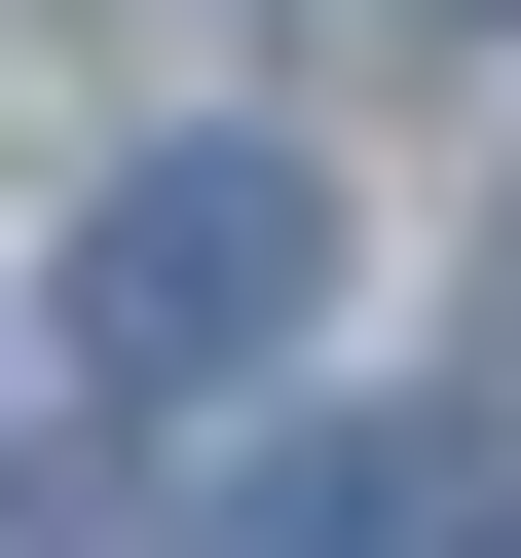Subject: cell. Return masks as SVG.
Wrapping results in <instances>:
<instances>
[{
  "label": "cell",
  "instance_id": "cell-1",
  "mask_svg": "<svg viewBox=\"0 0 521 558\" xmlns=\"http://www.w3.org/2000/svg\"><path fill=\"white\" fill-rule=\"evenodd\" d=\"M299 299H336V186L260 149V112L112 149V223H75V336H112V410H223V373H299Z\"/></svg>",
  "mask_w": 521,
  "mask_h": 558
},
{
  "label": "cell",
  "instance_id": "cell-2",
  "mask_svg": "<svg viewBox=\"0 0 521 558\" xmlns=\"http://www.w3.org/2000/svg\"><path fill=\"white\" fill-rule=\"evenodd\" d=\"M260 558H521V521H484V447H447V410H336L299 484H260Z\"/></svg>",
  "mask_w": 521,
  "mask_h": 558
},
{
  "label": "cell",
  "instance_id": "cell-3",
  "mask_svg": "<svg viewBox=\"0 0 521 558\" xmlns=\"http://www.w3.org/2000/svg\"><path fill=\"white\" fill-rule=\"evenodd\" d=\"M484 38H521V0H484Z\"/></svg>",
  "mask_w": 521,
  "mask_h": 558
}]
</instances>
